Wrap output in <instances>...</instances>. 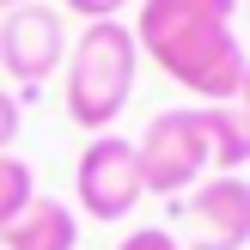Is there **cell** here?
I'll return each instance as SVG.
<instances>
[{
	"mask_svg": "<svg viewBox=\"0 0 250 250\" xmlns=\"http://www.w3.org/2000/svg\"><path fill=\"white\" fill-rule=\"evenodd\" d=\"M244 0H141L134 43L202 104H232L250 73V55L232 31Z\"/></svg>",
	"mask_w": 250,
	"mask_h": 250,
	"instance_id": "1",
	"label": "cell"
},
{
	"mask_svg": "<svg viewBox=\"0 0 250 250\" xmlns=\"http://www.w3.org/2000/svg\"><path fill=\"white\" fill-rule=\"evenodd\" d=\"M61 67H67V122L85 134H110V122L134 98V73H141L134 24H122V19L85 24Z\"/></svg>",
	"mask_w": 250,
	"mask_h": 250,
	"instance_id": "2",
	"label": "cell"
},
{
	"mask_svg": "<svg viewBox=\"0 0 250 250\" xmlns=\"http://www.w3.org/2000/svg\"><path fill=\"white\" fill-rule=\"evenodd\" d=\"M134 165H141V183L153 195L195 189V183L214 171L202 104H189V110H159V116L141 128V141H134Z\"/></svg>",
	"mask_w": 250,
	"mask_h": 250,
	"instance_id": "3",
	"label": "cell"
},
{
	"mask_svg": "<svg viewBox=\"0 0 250 250\" xmlns=\"http://www.w3.org/2000/svg\"><path fill=\"white\" fill-rule=\"evenodd\" d=\"M67 61V19L61 6H43V0H24V6L0 12V67L19 85V104H31L37 85Z\"/></svg>",
	"mask_w": 250,
	"mask_h": 250,
	"instance_id": "4",
	"label": "cell"
},
{
	"mask_svg": "<svg viewBox=\"0 0 250 250\" xmlns=\"http://www.w3.org/2000/svg\"><path fill=\"white\" fill-rule=\"evenodd\" d=\"M141 195H146V183H141V165H134V141H116V134L85 141L80 165H73V208L85 220L116 226L141 208Z\"/></svg>",
	"mask_w": 250,
	"mask_h": 250,
	"instance_id": "5",
	"label": "cell"
},
{
	"mask_svg": "<svg viewBox=\"0 0 250 250\" xmlns=\"http://www.w3.org/2000/svg\"><path fill=\"white\" fill-rule=\"evenodd\" d=\"M183 226L195 232V250H244L250 244V183L244 177H202L183 195Z\"/></svg>",
	"mask_w": 250,
	"mask_h": 250,
	"instance_id": "6",
	"label": "cell"
},
{
	"mask_svg": "<svg viewBox=\"0 0 250 250\" xmlns=\"http://www.w3.org/2000/svg\"><path fill=\"white\" fill-rule=\"evenodd\" d=\"M73 244H80V214L55 195H31V208L0 232V250H73Z\"/></svg>",
	"mask_w": 250,
	"mask_h": 250,
	"instance_id": "7",
	"label": "cell"
},
{
	"mask_svg": "<svg viewBox=\"0 0 250 250\" xmlns=\"http://www.w3.org/2000/svg\"><path fill=\"white\" fill-rule=\"evenodd\" d=\"M202 122H208V153H214V171L220 177H238L250 165V116L244 104H202Z\"/></svg>",
	"mask_w": 250,
	"mask_h": 250,
	"instance_id": "8",
	"label": "cell"
},
{
	"mask_svg": "<svg viewBox=\"0 0 250 250\" xmlns=\"http://www.w3.org/2000/svg\"><path fill=\"white\" fill-rule=\"evenodd\" d=\"M31 195H37V171L19 153H0V232L31 208Z\"/></svg>",
	"mask_w": 250,
	"mask_h": 250,
	"instance_id": "9",
	"label": "cell"
},
{
	"mask_svg": "<svg viewBox=\"0 0 250 250\" xmlns=\"http://www.w3.org/2000/svg\"><path fill=\"white\" fill-rule=\"evenodd\" d=\"M61 6H67L73 19H85V24H104V19H122L128 0H61Z\"/></svg>",
	"mask_w": 250,
	"mask_h": 250,
	"instance_id": "10",
	"label": "cell"
},
{
	"mask_svg": "<svg viewBox=\"0 0 250 250\" xmlns=\"http://www.w3.org/2000/svg\"><path fill=\"white\" fill-rule=\"evenodd\" d=\"M116 250H183V244L171 238L165 226H141V232H128V238H122Z\"/></svg>",
	"mask_w": 250,
	"mask_h": 250,
	"instance_id": "11",
	"label": "cell"
},
{
	"mask_svg": "<svg viewBox=\"0 0 250 250\" xmlns=\"http://www.w3.org/2000/svg\"><path fill=\"white\" fill-rule=\"evenodd\" d=\"M19 141V92H0V153H12Z\"/></svg>",
	"mask_w": 250,
	"mask_h": 250,
	"instance_id": "12",
	"label": "cell"
},
{
	"mask_svg": "<svg viewBox=\"0 0 250 250\" xmlns=\"http://www.w3.org/2000/svg\"><path fill=\"white\" fill-rule=\"evenodd\" d=\"M238 104H244V116H250V73H244V85H238Z\"/></svg>",
	"mask_w": 250,
	"mask_h": 250,
	"instance_id": "13",
	"label": "cell"
},
{
	"mask_svg": "<svg viewBox=\"0 0 250 250\" xmlns=\"http://www.w3.org/2000/svg\"><path fill=\"white\" fill-rule=\"evenodd\" d=\"M12 6H24V0H0V12H12Z\"/></svg>",
	"mask_w": 250,
	"mask_h": 250,
	"instance_id": "14",
	"label": "cell"
},
{
	"mask_svg": "<svg viewBox=\"0 0 250 250\" xmlns=\"http://www.w3.org/2000/svg\"><path fill=\"white\" fill-rule=\"evenodd\" d=\"M238 12H244V19H250V0H244V6H238Z\"/></svg>",
	"mask_w": 250,
	"mask_h": 250,
	"instance_id": "15",
	"label": "cell"
}]
</instances>
